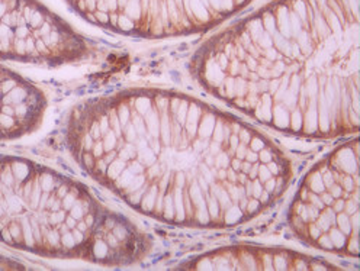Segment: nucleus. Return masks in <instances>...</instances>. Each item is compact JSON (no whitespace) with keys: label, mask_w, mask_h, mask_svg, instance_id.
<instances>
[{"label":"nucleus","mask_w":360,"mask_h":271,"mask_svg":"<svg viewBox=\"0 0 360 271\" xmlns=\"http://www.w3.org/2000/svg\"><path fill=\"white\" fill-rule=\"evenodd\" d=\"M0 241L50 258L127 265L150 241L73 178L27 158L0 155Z\"/></svg>","instance_id":"3"},{"label":"nucleus","mask_w":360,"mask_h":271,"mask_svg":"<svg viewBox=\"0 0 360 271\" xmlns=\"http://www.w3.org/2000/svg\"><path fill=\"white\" fill-rule=\"evenodd\" d=\"M47 109L41 90L0 65V141L16 140L35 131Z\"/></svg>","instance_id":"8"},{"label":"nucleus","mask_w":360,"mask_h":271,"mask_svg":"<svg viewBox=\"0 0 360 271\" xmlns=\"http://www.w3.org/2000/svg\"><path fill=\"white\" fill-rule=\"evenodd\" d=\"M86 51L83 39L37 0H0V58L67 62Z\"/></svg>","instance_id":"6"},{"label":"nucleus","mask_w":360,"mask_h":271,"mask_svg":"<svg viewBox=\"0 0 360 271\" xmlns=\"http://www.w3.org/2000/svg\"><path fill=\"white\" fill-rule=\"evenodd\" d=\"M292 232L342 257L359 256V140L346 141L304 177L289 206Z\"/></svg>","instance_id":"4"},{"label":"nucleus","mask_w":360,"mask_h":271,"mask_svg":"<svg viewBox=\"0 0 360 271\" xmlns=\"http://www.w3.org/2000/svg\"><path fill=\"white\" fill-rule=\"evenodd\" d=\"M327 261L297 251L257 245H233L193 258L185 270H333Z\"/></svg>","instance_id":"7"},{"label":"nucleus","mask_w":360,"mask_h":271,"mask_svg":"<svg viewBox=\"0 0 360 271\" xmlns=\"http://www.w3.org/2000/svg\"><path fill=\"white\" fill-rule=\"evenodd\" d=\"M193 74L264 126L317 140L356 133V0H281L210 42Z\"/></svg>","instance_id":"2"},{"label":"nucleus","mask_w":360,"mask_h":271,"mask_svg":"<svg viewBox=\"0 0 360 271\" xmlns=\"http://www.w3.org/2000/svg\"><path fill=\"white\" fill-rule=\"evenodd\" d=\"M67 144L128 206L165 223L231 228L286 192L289 158L252 125L177 92L131 88L76 106Z\"/></svg>","instance_id":"1"},{"label":"nucleus","mask_w":360,"mask_h":271,"mask_svg":"<svg viewBox=\"0 0 360 271\" xmlns=\"http://www.w3.org/2000/svg\"><path fill=\"white\" fill-rule=\"evenodd\" d=\"M247 2L249 0H69L94 24L148 38L211 27Z\"/></svg>","instance_id":"5"}]
</instances>
